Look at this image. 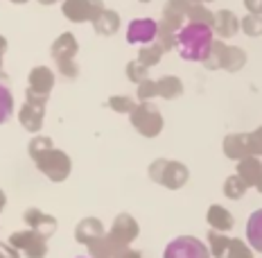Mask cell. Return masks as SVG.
I'll list each match as a JSON object with an SVG mask.
<instances>
[{
	"instance_id": "cell-1",
	"label": "cell",
	"mask_w": 262,
	"mask_h": 258,
	"mask_svg": "<svg viewBox=\"0 0 262 258\" xmlns=\"http://www.w3.org/2000/svg\"><path fill=\"white\" fill-rule=\"evenodd\" d=\"M212 27L206 23H185L174 36V48L183 62H201L208 59L212 50Z\"/></svg>"
},
{
	"instance_id": "cell-2",
	"label": "cell",
	"mask_w": 262,
	"mask_h": 258,
	"mask_svg": "<svg viewBox=\"0 0 262 258\" xmlns=\"http://www.w3.org/2000/svg\"><path fill=\"white\" fill-rule=\"evenodd\" d=\"M30 156L34 158L36 168L52 181H63L70 174V158L52 147V141L46 136L30 143Z\"/></svg>"
},
{
	"instance_id": "cell-3",
	"label": "cell",
	"mask_w": 262,
	"mask_h": 258,
	"mask_svg": "<svg viewBox=\"0 0 262 258\" xmlns=\"http://www.w3.org/2000/svg\"><path fill=\"white\" fill-rule=\"evenodd\" d=\"M149 177L156 181V184L165 186V188H181V186L188 181V168L179 161H165V158H158V161L151 163L149 168Z\"/></svg>"
},
{
	"instance_id": "cell-4",
	"label": "cell",
	"mask_w": 262,
	"mask_h": 258,
	"mask_svg": "<svg viewBox=\"0 0 262 258\" xmlns=\"http://www.w3.org/2000/svg\"><path fill=\"white\" fill-rule=\"evenodd\" d=\"M52 57H54V62H57L59 73H61L63 77L70 80L77 75V64L73 62V57H77V41H75V36L70 34V32L61 34L52 43Z\"/></svg>"
},
{
	"instance_id": "cell-5",
	"label": "cell",
	"mask_w": 262,
	"mask_h": 258,
	"mask_svg": "<svg viewBox=\"0 0 262 258\" xmlns=\"http://www.w3.org/2000/svg\"><path fill=\"white\" fill-rule=\"evenodd\" d=\"M131 125H134L143 136L154 138V136H158L163 129V118L151 102H143L131 111Z\"/></svg>"
},
{
	"instance_id": "cell-6",
	"label": "cell",
	"mask_w": 262,
	"mask_h": 258,
	"mask_svg": "<svg viewBox=\"0 0 262 258\" xmlns=\"http://www.w3.org/2000/svg\"><path fill=\"white\" fill-rule=\"evenodd\" d=\"M163 258H210V249L192 235H179L167 243Z\"/></svg>"
},
{
	"instance_id": "cell-7",
	"label": "cell",
	"mask_w": 262,
	"mask_h": 258,
	"mask_svg": "<svg viewBox=\"0 0 262 258\" xmlns=\"http://www.w3.org/2000/svg\"><path fill=\"white\" fill-rule=\"evenodd\" d=\"M46 100H48L46 95H39V93L27 89L25 104H23V109L18 111V120H20V125H23L25 129H30V131H39L41 129L43 116H46V111H43V109H46Z\"/></svg>"
},
{
	"instance_id": "cell-8",
	"label": "cell",
	"mask_w": 262,
	"mask_h": 258,
	"mask_svg": "<svg viewBox=\"0 0 262 258\" xmlns=\"http://www.w3.org/2000/svg\"><path fill=\"white\" fill-rule=\"evenodd\" d=\"M9 245L14 249H18L20 254H25L27 258H46L48 254V243L46 235H41L39 231H16L9 238Z\"/></svg>"
},
{
	"instance_id": "cell-9",
	"label": "cell",
	"mask_w": 262,
	"mask_h": 258,
	"mask_svg": "<svg viewBox=\"0 0 262 258\" xmlns=\"http://www.w3.org/2000/svg\"><path fill=\"white\" fill-rule=\"evenodd\" d=\"M104 9L102 0H66L63 14L75 23H84V21H95V16Z\"/></svg>"
},
{
	"instance_id": "cell-10",
	"label": "cell",
	"mask_w": 262,
	"mask_h": 258,
	"mask_svg": "<svg viewBox=\"0 0 262 258\" xmlns=\"http://www.w3.org/2000/svg\"><path fill=\"white\" fill-rule=\"evenodd\" d=\"M158 36V23L154 18H136L127 27V41L131 46H149Z\"/></svg>"
},
{
	"instance_id": "cell-11",
	"label": "cell",
	"mask_w": 262,
	"mask_h": 258,
	"mask_svg": "<svg viewBox=\"0 0 262 258\" xmlns=\"http://www.w3.org/2000/svg\"><path fill=\"white\" fill-rule=\"evenodd\" d=\"M136 235H138V224H136V220L127 215V213H122V215H118V220L113 222L108 240H111L118 249H124L131 240H136Z\"/></svg>"
},
{
	"instance_id": "cell-12",
	"label": "cell",
	"mask_w": 262,
	"mask_h": 258,
	"mask_svg": "<svg viewBox=\"0 0 262 258\" xmlns=\"http://www.w3.org/2000/svg\"><path fill=\"white\" fill-rule=\"evenodd\" d=\"M23 220L27 222V227L32 229V231H39L41 235H50L54 229H57V222H54L52 215H46V213H41L39 208H27Z\"/></svg>"
},
{
	"instance_id": "cell-13",
	"label": "cell",
	"mask_w": 262,
	"mask_h": 258,
	"mask_svg": "<svg viewBox=\"0 0 262 258\" xmlns=\"http://www.w3.org/2000/svg\"><path fill=\"white\" fill-rule=\"evenodd\" d=\"M52 84H54V75L48 66H36L32 68L30 73V91L39 93V95H46L52 91Z\"/></svg>"
},
{
	"instance_id": "cell-14",
	"label": "cell",
	"mask_w": 262,
	"mask_h": 258,
	"mask_svg": "<svg viewBox=\"0 0 262 258\" xmlns=\"http://www.w3.org/2000/svg\"><path fill=\"white\" fill-rule=\"evenodd\" d=\"M75 238H77L79 243H84V245H93V243H97L100 238H104V229H102L100 220L86 217L84 222L75 229Z\"/></svg>"
},
{
	"instance_id": "cell-15",
	"label": "cell",
	"mask_w": 262,
	"mask_h": 258,
	"mask_svg": "<svg viewBox=\"0 0 262 258\" xmlns=\"http://www.w3.org/2000/svg\"><path fill=\"white\" fill-rule=\"evenodd\" d=\"M208 224L212 227V231L226 233L233 229V215L224 206L215 204V206H210V211H208Z\"/></svg>"
},
{
	"instance_id": "cell-16",
	"label": "cell",
	"mask_w": 262,
	"mask_h": 258,
	"mask_svg": "<svg viewBox=\"0 0 262 258\" xmlns=\"http://www.w3.org/2000/svg\"><path fill=\"white\" fill-rule=\"evenodd\" d=\"M93 27H95V32H100V34L111 36V34H116L120 27V16L116 12H111V9H102V12L95 16V21H93Z\"/></svg>"
},
{
	"instance_id": "cell-17",
	"label": "cell",
	"mask_w": 262,
	"mask_h": 258,
	"mask_svg": "<svg viewBox=\"0 0 262 258\" xmlns=\"http://www.w3.org/2000/svg\"><path fill=\"white\" fill-rule=\"evenodd\" d=\"M247 243L262 254V208L251 213L247 222Z\"/></svg>"
},
{
	"instance_id": "cell-18",
	"label": "cell",
	"mask_w": 262,
	"mask_h": 258,
	"mask_svg": "<svg viewBox=\"0 0 262 258\" xmlns=\"http://www.w3.org/2000/svg\"><path fill=\"white\" fill-rule=\"evenodd\" d=\"M217 32L224 36V39H228V36H233L237 32L239 27V21L235 18V14L233 12H217L215 14V23H212Z\"/></svg>"
},
{
	"instance_id": "cell-19",
	"label": "cell",
	"mask_w": 262,
	"mask_h": 258,
	"mask_svg": "<svg viewBox=\"0 0 262 258\" xmlns=\"http://www.w3.org/2000/svg\"><path fill=\"white\" fill-rule=\"evenodd\" d=\"M156 89H158V95L161 97H165V100H174V97H179L183 93V84L177 77L167 75V77L156 82Z\"/></svg>"
},
{
	"instance_id": "cell-20",
	"label": "cell",
	"mask_w": 262,
	"mask_h": 258,
	"mask_svg": "<svg viewBox=\"0 0 262 258\" xmlns=\"http://www.w3.org/2000/svg\"><path fill=\"white\" fill-rule=\"evenodd\" d=\"M260 172H262L260 161H255V158H244V161L239 163V177L244 179L247 186H258Z\"/></svg>"
},
{
	"instance_id": "cell-21",
	"label": "cell",
	"mask_w": 262,
	"mask_h": 258,
	"mask_svg": "<svg viewBox=\"0 0 262 258\" xmlns=\"http://www.w3.org/2000/svg\"><path fill=\"white\" fill-rule=\"evenodd\" d=\"M163 46L158 41H154V43H149V46H143L140 48V54H138V62L143 64V66H156L158 62H161V57H163Z\"/></svg>"
},
{
	"instance_id": "cell-22",
	"label": "cell",
	"mask_w": 262,
	"mask_h": 258,
	"mask_svg": "<svg viewBox=\"0 0 262 258\" xmlns=\"http://www.w3.org/2000/svg\"><path fill=\"white\" fill-rule=\"evenodd\" d=\"M185 16H188L192 23H206L210 27H212V23H215V14H210L201 3H190L188 5V14Z\"/></svg>"
},
{
	"instance_id": "cell-23",
	"label": "cell",
	"mask_w": 262,
	"mask_h": 258,
	"mask_svg": "<svg viewBox=\"0 0 262 258\" xmlns=\"http://www.w3.org/2000/svg\"><path fill=\"white\" fill-rule=\"evenodd\" d=\"M14 113V95L9 86L0 84V125H5Z\"/></svg>"
},
{
	"instance_id": "cell-24",
	"label": "cell",
	"mask_w": 262,
	"mask_h": 258,
	"mask_svg": "<svg viewBox=\"0 0 262 258\" xmlns=\"http://www.w3.org/2000/svg\"><path fill=\"white\" fill-rule=\"evenodd\" d=\"M210 256H217V258H224V254H226V249H228V243L231 240L226 238L224 233H220V231H210Z\"/></svg>"
},
{
	"instance_id": "cell-25",
	"label": "cell",
	"mask_w": 262,
	"mask_h": 258,
	"mask_svg": "<svg viewBox=\"0 0 262 258\" xmlns=\"http://www.w3.org/2000/svg\"><path fill=\"white\" fill-rule=\"evenodd\" d=\"M244 190H247V184H244V179L239 177V174H235V177H228L226 184H224V195H226V197H233V200L242 197Z\"/></svg>"
},
{
	"instance_id": "cell-26",
	"label": "cell",
	"mask_w": 262,
	"mask_h": 258,
	"mask_svg": "<svg viewBox=\"0 0 262 258\" xmlns=\"http://www.w3.org/2000/svg\"><path fill=\"white\" fill-rule=\"evenodd\" d=\"M108 107L118 113H131L136 109V102L131 100V97H124V95H113L111 100H108Z\"/></svg>"
},
{
	"instance_id": "cell-27",
	"label": "cell",
	"mask_w": 262,
	"mask_h": 258,
	"mask_svg": "<svg viewBox=\"0 0 262 258\" xmlns=\"http://www.w3.org/2000/svg\"><path fill=\"white\" fill-rule=\"evenodd\" d=\"M242 30L247 32V34H262V16H255V14H251L247 16V18L242 21Z\"/></svg>"
},
{
	"instance_id": "cell-28",
	"label": "cell",
	"mask_w": 262,
	"mask_h": 258,
	"mask_svg": "<svg viewBox=\"0 0 262 258\" xmlns=\"http://www.w3.org/2000/svg\"><path fill=\"white\" fill-rule=\"evenodd\" d=\"M127 77L129 80H134V82H145L147 80V66H143L140 62H134V64H129L127 66Z\"/></svg>"
},
{
	"instance_id": "cell-29",
	"label": "cell",
	"mask_w": 262,
	"mask_h": 258,
	"mask_svg": "<svg viewBox=\"0 0 262 258\" xmlns=\"http://www.w3.org/2000/svg\"><path fill=\"white\" fill-rule=\"evenodd\" d=\"M154 95H158L156 82H154V80H145V82H140V86H138V97H140V100L147 102V100H151Z\"/></svg>"
},
{
	"instance_id": "cell-30",
	"label": "cell",
	"mask_w": 262,
	"mask_h": 258,
	"mask_svg": "<svg viewBox=\"0 0 262 258\" xmlns=\"http://www.w3.org/2000/svg\"><path fill=\"white\" fill-rule=\"evenodd\" d=\"M224 258H251V254H249V249L242 243H237V240H231V243H228L226 254H224Z\"/></svg>"
},
{
	"instance_id": "cell-31",
	"label": "cell",
	"mask_w": 262,
	"mask_h": 258,
	"mask_svg": "<svg viewBox=\"0 0 262 258\" xmlns=\"http://www.w3.org/2000/svg\"><path fill=\"white\" fill-rule=\"evenodd\" d=\"M0 258H20V251L18 249H14L12 245H5V243H0Z\"/></svg>"
},
{
	"instance_id": "cell-32",
	"label": "cell",
	"mask_w": 262,
	"mask_h": 258,
	"mask_svg": "<svg viewBox=\"0 0 262 258\" xmlns=\"http://www.w3.org/2000/svg\"><path fill=\"white\" fill-rule=\"evenodd\" d=\"M118 258H143V254H138V251H127V249H124Z\"/></svg>"
},
{
	"instance_id": "cell-33",
	"label": "cell",
	"mask_w": 262,
	"mask_h": 258,
	"mask_svg": "<svg viewBox=\"0 0 262 258\" xmlns=\"http://www.w3.org/2000/svg\"><path fill=\"white\" fill-rule=\"evenodd\" d=\"M5 204H7V197H5V193H3V190H0V211H3V208H5Z\"/></svg>"
},
{
	"instance_id": "cell-34",
	"label": "cell",
	"mask_w": 262,
	"mask_h": 258,
	"mask_svg": "<svg viewBox=\"0 0 262 258\" xmlns=\"http://www.w3.org/2000/svg\"><path fill=\"white\" fill-rule=\"evenodd\" d=\"M5 50H7V41L0 36V54H5Z\"/></svg>"
},
{
	"instance_id": "cell-35",
	"label": "cell",
	"mask_w": 262,
	"mask_h": 258,
	"mask_svg": "<svg viewBox=\"0 0 262 258\" xmlns=\"http://www.w3.org/2000/svg\"><path fill=\"white\" fill-rule=\"evenodd\" d=\"M39 3H43V5H54V3H59V0H39Z\"/></svg>"
},
{
	"instance_id": "cell-36",
	"label": "cell",
	"mask_w": 262,
	"mask_h": 258,
	"mask_svg": "<svg viewBox=\"0 0 262 258\" xmlns=\"http://www.w3.org/2000/svg\"><path fill=\"white\" fill-rule=\"evenodd\" d=\"M0 77H3V54H0Z\"/></svg>"
},
{
	"instance_id": "cell-37",
	"label": "cell",
	"mask_w": 262,
	"mask_h": 258,
	"mask_svg": "<svg viewBox=\"0 0 262 258\" xmlns=\"http://www.w3.org/2000/svg\"><path fill=\"white\" fill-rule=\"evenodd\" d=\"M12 3H16V5H23V3H27V0H12Z\"/></svg>"
},
{
	"instance_id": "cell-38",
	"label": "cell",
	"mask_w": 262,
	"mask_h": 258,
	"mask_svg": "<svg viewBox=\"0 0 262 258\" xmlns=\"http://www.w3.org/2000/svg\"><path fill=\"white\" fill-rule=\"evenodd\" d=\"M192 3H201V5H204V3H210V0H192Z\"/></svg>"
},
{
	"instance_id": "cell-39",
	"label": "cell",
	"mask_w": 262,
	"mask_h": 258,
	"mask_svg": "<svg viewBox=\"0 0 262 258\" xmlns=\"http://www.w3.org/2000/svg\"><path fill=\"white\" fill-rule=\"evenodd\" d=\"M140 3H149V0H140Z\"/></svg>"
}]
</instances>
